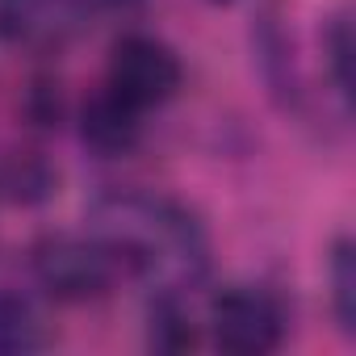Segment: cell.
I'll use <instances>...</instances> for the list:
<instances>
[{"label":"cell","instance_id":"11","mask_svg":"<svg viewBox=\"0 0 356 356\" xmlns=\"http://www.w3.org/2000/svg\"><path fill=\"white\" fill-rule=\"evenodd\" d=\"M210 5H231V0H210Z\"/></svg>","mask_w":356,"mask_h":356},{"label":"cell","instance_id":"6","mask_svg":"<svg viewBox=\"0 0 356 356\" xmlns=\"http://www.w3.org/2000/svg\"><path fill=\"white\" fill-rule=\"evenodd\" d=\"M80 138L88 151L113 159V155H126L134 151L138 143V109L126 105L122 97H113L109 88L101 97H92L80 113Z\"/></svg>","mask_w":356,"mask_h":356},{"label":"cell","instance_id":"10","mask_svg":"<svg viewBox=\"0 0 356 356\" xmlns=\"http://www.w3.org/2000/svg\"><path fill=\"white\" fill-rule=\"evenodd\" d=\"M323 47H327V63H331L335 92H339L343 101H352V26H348V17H335V22H331Z\"/></svg>","mask_w":356,"mask_h":356},{"label":"cell","instance_id":"3","mask_svg":"<svg viewBox=\"0 0 356 356\" xmlns=\"http://www.w3.org/2000/svg\"><path fill=\"white\" fill-rule=\"evenodd\" d=\"M181 76H185L181 72V59H176V51L168 42L147 38V34H126L109 51L105 88L143 113V109L163 105L168 97H176Z\"/></svg>","mask_w":356,"mask_h":356},{"label":"cell","instance_id":"4","mask_svg":"<svg viewBox=\"0 0 356 356\" xmlns=\"http://www.w3.org/2000/svg\"><path fill=\"white\" fill-rule=\"evenodd\" d=\"M138 0H0V34L26 47H59L105 13H130Z\"/></svg>","mask_w":356,"mask_h":356},{"label":"cell","instance_id":"7","mask_svg":"<svg viewBox=\"0 0 356 356\" xmlns=\"http://www.w3.org/2000/svg\"><path fill=\"white\" fill-rule=\"evenodd\" d=\"M47 343L38 310L22 293H0V356H17V352H38Z\"/></svg>","mask_w":356,"mask_h":356},{"label":"cell","instance_id":"2","mask_svg":"<svg viewBox=\"0 0 356 356\" xmlns=\"http://www.w3.org/2000/svg\"><path fill=\"white\" fill-rule=\"evenodd\" d=\"M118 260L105 243H97L92 235L76 239V235H59L47 239L34 252V277L38 285L59 298V302H92L105 298L113 277H118Z\"/></svg>","mask_w":356,"mask_h":356},{"label":"cell","instance_id":"8","mask_svg":"<svg viewBox=\"0 0 356 356\" xmlns=\"http://www.w3.org/2000/svg\"><path fill=\"white\" fill-rule=\"evenodd\" d=\"M331 302L339 331L356 335V252L348 239H335L331 248Z\"/></svg>","mask_w":356,"mask_h":356},{"label":"cell","instance_id":"9","mask_svg":"<svg viewBox=\"0 0 356 356\" xmlns=\"http://www.w3.org/2000/svg\"><path fill=\"white\" fill-rule=\"evenodd\" d=\"M151 343L163 348V352H185L197 343V331H193V318L181 310L176 293H159L155 306H151Z\"/></svg>","mask_w":356,"mask_h":356},{"label":"cell","instance_id":"1","mask_svg":"<svg viewBox=\"0 0 356 356\" xmlns=\"http://www.w3.org/2000/svg\"><path fill=\"white\" fill-rule=\"evenodd\" d=\"M88 235L113 252L155 293H181L210 273V239L202 218L163 193L113 189L88 206Z\"/></svg>","mask_w":356,"mask_h":356},{"label":"cell","instance_id":"5","mask_svg":"<svg viewBox=\"0 0 356 356\" xmlns=\"http://www.w3.org/2000/svg\"><path fill=\"white\" fill-rule=\"evenodd\" d=\"M214 339L222 352L235 356H264L281 343L285 335V310L268 289L256 285H231L214 298L210 306Z\"/></svg>","mask_w":356,"mask_h":356}]
</instances>
